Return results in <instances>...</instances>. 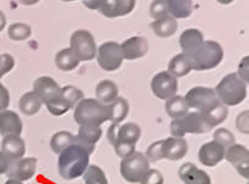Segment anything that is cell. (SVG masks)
<instances>
[{"label": "cell", "mask_w": 249, "mask_h": 184, "mask_svg": "<svg viewBox=\"0 0 249 184\" xmlns=\"http://www.w3.org/2000/svg\"><path fill=\"white\" fill-rule=\"evenodd\" d=\"M89 156L90 155L82 147L73 143L59 155V174L66 181H72L83 176L87 167L89 166Z\"/></svg>", "instance_id": "cell-1"}, {"label": "cell", "mask_w": 249, "mask_h": 184, "mask_svg": "<svg viewBox=\"0 0 249 184\" xmlns=\"http://www.w3.org/2000/svg\"><path fill=\"white\" fill-rule=\"evenodd\" d=\"M73 118L78 126L100 127L103 123L109 121L107 105L102 104L93 98H83L76 105Z\"/></svg>", "instance_id": "cell-2"}, {"label": "cell", "mask_w": 249, "mask_h": 184, "mask_svg": "<svg viewBox=\"0 0 249 184\" xmlns=\"http://www.w3.org/2000/svg\"><path fill=\"white\" fill-rule=\"evenodd\" d=\"M186 56L190 60L192 70L207 71L215 68L221 64L224 59V49L220 43L215 40H204L199 48Z\"/></svg>", "instance_id": "cell-3"}, {"label": "cell", "mask_w": 249, "mask_h": 184, "mask_svg": "<svg viewBox=\"0 0 249 184\" xmlns=\"http://www.w3.org/2000/svg\"><path fill=\"white\" fill-rule=\"evenodd\" d=\"M220 102L225 106H236L244 101L247 97V84L236 72L225 76L215 88Z\"/></svg>", "instance_id": "cell-4"}, {"label": "cell", "mask_w": 249, "mask_h": 184, "mask_svg": "<svg viewBox=\"0 0 249 184\" xmlns=\"http://www.w3.org/2000/svg\"><path fill=\"white\" fill-rule=\"evenodd\" d=\"M212 130L213 128L210 127L205 117L197 111L188 112L181 118L174 119L170 125V131L172 137L175 138H183L187 133L204 134Z\"/></svg>", "instance_id": "cell-5"}, {"label": "cell", "mask_w": 249, "mask_h": 184, "mask_svg": "<svg viewBox=\"0 0 249 184\" xmlns=\"http://www.w3.org/2000/svg\"><path fill=\"white\" fill-rule=\"evenodd\" d=\"M188 109H195L203 116L209 114L210 111L219 106L220 102L216 93L213 88L208 87H195L184 97Z\"/></svg>", "instance_id": "cell-6"}, {"label": "cell", "mask_w": 249, "mask_h": 184, "mask_svg": "<svg viewBox=\"0 0 249 184\" xmlns=\"http://www.w3.org/2000/svg\"><path fill=\"white\" fill-rule=\"evenodd\" d=\"M149 169L150 162L144 154L138 151L124 157L120 164L121 176L128 183H140Z\"/></svg>", "instance_id": "cell-7"}, {"label": "cell", "mask_w": 249, "mask_h": 184, "mask_svg": "<svg viewBox=\"0 0 249 184\" xmlns=\"http://www.w3.org/2000/svg\"><path fill=\"white\" fill-rule=\"evenodd\" d=\"M70 49L81 61H90L97 55V44L92 33L87 30H77L70 37Z\"/></svg>", "instance_id": "cell-8"}, {"label": "cell", "mask_w": 249, "mask_h": 184, "mask_svg": "<svg viewBox=\"0 0 249 184\" xmlns=\"http://www.w3.org/2000/svg\"><path fill=\"white\" fill-rule=\"evenodd\" d=\"M83 98H85V94L82 90L78 89L75 85H66L61 88L56 101L47 105V109L54 116H61V115H65L69 110L75 107Z\"/></svg>", "instance_id": "cell-9"}, {"label": "cell", "mask_w": 249, "mask_h": 184, "mask_svg": "<svg viewBox=\"0 0 249 184\" xmlns=\"http://www.w3.org/2000/svg\"><path fill=\"white\" fill-rule=\"evenodd\" d=\"M98 65L105 71L119 70L124 63L121 47L116 42H105L97 49Z\"/></svg>", "instance_id": "cell-10"}, {"label": "cell", "mask_w": 249, "mask_h": 184, "mask_svg": "<svg viewBox=\"0 0 249 184\" xmlns=\"http://www.w3.org/2000/svg\"><path fill=\"white\" fill-rule=\"evenodd\" d=\"M141 135H142V130L137 123H133V122H127L122 126L112 123L107 133V140L112 147L116 143H127V144L136 145Z\"/></svg>", "instance_id": "cell-11"}, {"label": "cell", "mask_w": 249, "mask_h": 184, "mask_svg": "<svg viewBox=\"0 0 249 184\" xmlns=\"http://www.w3.org/2000/svg\"><path fill=\"white\" fill-rule=\"evenodd\" d=\"M150 87L155 97L161 100H169L176 95L178 82H177V78L170 75L167 71H161L153 77Z\"/></svg>", "instance_id": "cell-12"}, {"label": "cell", "mask_w": 249, "mask_h": 184, "mask_svg": "<svg viewBox=\"0 0 249 184\" xmlns=\"http://www.w3.org/2000/svg\"><path fill=\"white\" fill-rule=\"evenodd\" d=\"M60 90L61 88L56 81L49 76L38 77L33 83V92L37 94L42 104L45 105H50L56 101L60 95Z\"/></svg>", "instance_id": "cell-13"}, {"label": "cell", "mask_w": 249, "mask_h": 184, "mask_svg": "<svg viewBox=\"0 0 249 184\" xmlns=\"http://www.w3.org/2000/svg\"><path fill=\"white\" fill-rule=\"evenodd\" d=\"M37 159L36 157H22L18 160H11L6 176L9 179H16L20 182L30 181L37 171Z\"/></svg>", "instance_id": "cell-14"}, {"label": "cell", "mask_w": 249, "mask_h": 184, "mask_svg": "<svg viewBox=\"0 0 249 184\" xmlns=\"http://www.w3.org/2000/svg\"><path fill=\"white\" fill-rule=\"evenodd\" d=\"M225 159L243 178H249V151L244 145L233 144L225 151Z\"/></svg>", "instance_id": "cell-15"}, {"label": "cell", "mask_w": 249, "mask_h": 184, "mask_svg": "<svg viewBox=\"0 0 249 184\" xmlns=\"http://www.w3.org/2000/svg\"><path fill=\"white\" fill-rule=\"evenodd\" d=\"M135 6V0H102L98 11L105 17L116 18L131 14Z\"/></svg>", "instance_id": "cell-16"}, {"label": "cell", "mask_w": 249, "mask_h": 184, "mask_svg": "<svg viewBox=\"0 0 249 184\" xmlns=\"http://www.w3.org/2000/svg\"><path fill=\"white\" fill-rule=\"evenodd\" d=\"M188 151V143L184 138L170 137L161 140L162 159L177 161L186 156Z\"/></svg>", "instance_id": "cell-17"}, {"label": "cell", "mask_w": 249, "mask_h": 184, "mask_svg": "<svg viewBox=\"0 0 249 184\" xmlns=\"http://www.w3.org/2000/svg\"><path fill=\"white\" fill-rule=\"evenodd\" d=\"M225 151L226 149L222 145H220L215 140H212L200 147L198 159H199L200 164L204 166L214 167L225 159Z\"/></svg>", "instance_id": "cell-18"}, {"label": "cell", "mask_w": 249, "mask_h": 184, "mask_svg": "<svg viewBox=\"0 0 249 184\" xmlns=\"http://www.w3.org/2000/svg\"><path fill=\"white\" fill-rule=\"evenodd\" d=\"M121 52L124 60H137L145 56L149 50V44L144 37H131L124 40L121 45Z\"/></svg>", "instance_id": "cell-19"}, {"label": "cell", "mask_w": 249, "mask_h": 184, "mask_svg": "<svg viewBox=\"0 0 249 184\" xmlns=\"http://www.w3.org/2000/svg\"><path fill=\"white\" fill-rule=\"evenodd\" d=\"M178 177L184 184H212L209 174L192 162H186L179 167Z\"/></svg>", "instance_id": "cell-20"}, {"label": "cell", "mask_w": 249, "mask_h": 184, "mask_svg": "<svg viewBox=\"0 0 249 184\" xmlns=\"http://www.w3.org/2000/svg\"><path fill=\"white\" fill-rule=\"evenodd\" d=\"M103 131L100 127H88L81 126L77 135H75V144L82 147L88 154H92L95 149V144L102 138Z\"/></svg>", "instance_id": "cell-21"}, {"label": "cell", "mask_w": 249, "mask_h": 184, "mask_svg": "<svg viewBox=\"0 0 249 184\" xmlns=\"http://www.w3.org/2000/svg\"><path fill=\"white\" fill-rule=\"evenodd\" d=\"M22 130V121L16 112L10 111V110L0 112V134L3 137H8V135L20 137Z\"/></svg>", "instance_id": "cell-22"}, {"label": "cell", "mask_w": 249, "mask_h": 184, "mask_svg": "<svg viewBox=\"0 0 249 184\" xmlns=\"http://www.w3.org/2000/svg\"><path fill=\"white\" fill-rule=\"evenodd\" d=\"M1 152L11 160L22 159L26 154L25 140L18 135H8L1 142Z\"/></svg>", "instance_id": "cell-23"}, {"label": "cell", "mask_w": 249, "mask_h": 184, "mask_svg": "<svg viewBox=\"0 0 249 184\" xmlns=\"http://www.w3.org/2000/svg\"><path fill=\"white\" fill-rule=\"evenodd\" d=\"M204 43V35L199 30L188 28L179 35V47L183 54H191Z\"/></svg>", "instance_id": "cell-24"}, {"label": "cell", "mask_w": 249, "mask_h": 184, "mask_svg": "<svg viewBox=\"0 0 249 184\" xmlns=\"http://www.w3.org/2000/svg\"><path fill=\"white\" fill-rule=\"evenodd\" d=\"M95 97L102 104L109 105L119 97V88L112 81L104 80L95 87Z\"/></svg>", "instance_id": "cell-25"}, {"label": "cell", "mask_w": 249, "mask_h": 184, "mask_svg": "<svg viewBox=\"0 0 249 184\" xmlns=\"http://www.w3.org/2000/svg\"><path fill=\"white\" fill-rule=\"evenodd\" d=\"M167 14L171 17L187 18L193 13V3L190 0H166Z\"/></svg>", "instance_id": "cell-26"}, {"label": "cell", "mask_w": 249, "mask_h": 184, "mask_svg": "<svg viewBox=\"0 0 249 184\" xmlns=\"http://www.w3.org/2000/svg\"><path fill=\"white\" fill-rule=\"evenodd\" d=\"M150 27H152L153 32L155 33V35L161 38H167L171 37L176 33L177 31V21L174 17H171L170 15L164 16L161 18H158L154 20L150 23Z\"/></svg>", "instance_id": "cell-27"}, {"label": "cell", "mask_w": 249, "mask_h": 184, "mask_svg": "<svg viewBox=\"0 0 249 184\" xmlns=\"http://www.w3.org/2000/svg\"><path fill=\"white\" fill-rule=\"evenodd\" d=\"M128 111H130V105H128L127 100L122 97H117L111 104L107 105L109 121L116 123V125H119L120 122L127 117Z\"/></svg>", "instance_id": "cell-28"}, {"label": "cell", "mask_w": 249, "mask_h": 184, "mask_svg": "<svg viewBox=\"0 0 249 184\" xmlns=\"http://www.w3.org/2000/svg\"><path fill=\"white\" fill-rule=\"evenodd\" d=\"M55 65L64 72H70L80 65V60L76 57L70 48H65L57 51V54L55 55Z\"/></svg>", "instance_id": "cell-29"}, {"label": "cell", "mask_w": 249, "mask_h": 184, "mask_svg": "<svg viewBox=\"0 0 249 184\" xmlns=\"http://www.w3.org/2000/svg\"><path fill=\"white\" fill-rule=\"evenodd\" d=\"M191 71H192V66H191L190 60H188V57L183 52L175 55L169 61V70H167V72L174 76L175 78L183 77V76L188 75Z\"/></svg>", "instance_id": "cell-30"}, {"label": "cell", "mask_w": 249, "mask_h": 184, "mask_svg": "<svg viewBox=\"0 0 249 184\" xmlns=\"http://www.w3.org/2000/svg\"><path fill=\"white\" fill-rule=\"evenodd\" d=\"M165 110L166 114L171 117L172 119L181 118L184 115L188 114V106L186 104L184 97H179V95H175L171 99H169L165 104Z\"/></svg>", "instance_id": "cell-31"}, {"label": "cell", "mask_w": 249, "mask_h": 184, "mask_svg": "<svg viewBox=\"0 0 249 184\" xmlns=\"http://www.w3.org/2000/svg\"><path fill=\"white\" fill-rule=\"evenodd\" d=\"M18 107L22 111V114L27 115V116H32V115H36L39 111L40 107H42V101H40V99L35 92H27L21 97Z\"/></svg>", "instance_id": "cell-32"}, {"label": "cell", "mask_w": 249, "mask_h": 184, "mask_svg": "<svg viewBox=\"0 0 249 184\" xmlns=\"http://www.w3.org/2000/svg\"><path fill=\"white\" fill-rule=\"evenodd\" d=\"M75 142V135L68 131H61V132L55 133L50 139V148L55 154L60 155L66 148L73 144Z\"/></svg>", "instance_id": "cell-33"}, {"label": "cell", "mask_w": 249, "mask_h": 184, "mask_svg": "<svg viewBox=\"0 0 249 184\" xmlns=\"http://www.w3.org/2000/svg\"><path fill=\"white\" fill-rule=\"evenodd\" d=\"M85 184H109L104 171L97 165H89L83 173Z\"/></svg>", "instance_id": "cell-34"}, {"label": "cell", "mask_w": 249, "mask_h": 184, "mask_svg": "<svg viewBox=\"0 0 249 184\" xmlns=\"http://www.w3.org/2000/svg\"><path fill=\"white\" fill-rule=\"evenodd\" d=\"M8 34L11 40L21 42V40H26L27 38H30V35L32 34V28L27 23L16 22L9 27Z\"/></svg>", "instance_id": "cell-35"}, {"label": "cell", "mask_w": 249, "mask_h": 184, "mask_svg": "<svg viewBox=\"0 0 249 184\" xmlns=\"http://www.w3.org/2000/svg\"><path fill=\"white\" fill-rule=\"evenodd\" d=\"M229 116V109L227 106H225L224 104H220L219 106L215 107L213 111H210L209 114L205 115V119L208 121V123L210 125V127L215 128L216 126L221 125L222 122L227 118Z\"/></svg>", "instance_id": "cell-36"}, {"label": "cell", "mask_w": 249, "mask_h": 184, "mask_svg": "<svg viewBox=\"0 0 249 184\" xmlns=\"http://www.w3.org/2000/svg\"><path fill=\"white\" fill-rule=\"evenodd\" d=\"M214 140L227 149L234 144V135L226 128H217L214 132Z\"/></svg>", "instance_id": "cell-37"}, {"label": "cell", "mask_w": 249, "mask_h": 184, "mask_svg": "<svg viewBox=\"0 0 249 184\" xmlns=\"http://www.w3.org/2000/svg\"><path fill=\"white\" fill-rule=\"evenodd\" d=\"M167 8H166V0H155L150 5V16L154 20L161 18L164 16H167Z\"/></svg>", "instance_id": "cell-38"}, {"label": "cell", "mask_w": 249, "mask_h": 184, "mask_svg": "<svg viewBox=\"0 0 249 184\" xmlns=\"http://www.w3.org/2000/svg\"><path fill=\"white\" fill-rule=\"evenodd\" d=\"M141 184H164V176L159 169L150 168L149 171L145 173L142 181L140 182Z\"/></svg>", "instance_id": "cell-39"}, {"label": "cell", "mask_w": 249, "mask_h": 184, "mask_svg": "<svg viewBox=\"0 0 249 184\" xmlns=\"http://www.w3.org/2000/svg\"><path fill=\"white\" fill-rule=\"evenodd\" d=\"M145 157H147L149 162H157L159 160H162L161 140H158V142L153 143L152 145L148 147L147 152H145Z\"/></svg>", "instance_id": "cell-40"}, {"label": "cell", "mask_w": 249, "mask_h": 184, "mask_svg": "<svg viewBox=\"0 0 249 184\" xmlns=\"http://www.w3.org/2000/svg\"><path fill=\"white\" fill-rule=\"evenodd\" d=\"M15 66V60L10 54L0 55V78L10 72Z\"/></svg>", "instance_id": "cell-41"}, {"label": "cell", "mask_w": 249, "mask_h": 184, "mask_svg": "<svg viewBox=\"0 0 249 184\" xmlns=\"http://www.w3.org/2000/svg\"><path fill=\"white\" fill-rule=\"evenodd\" d=\"M238 77L243 81L246 84L249 82V56H244L238 65V72H236Z\"/></svg>", "instance_id": "cell-42"}, {"label": "cell", "mask_w": 249, "mask_h": 184, "mask_svg": "<svg viewBox=\"0 0 249 184\" xmlns=\"http://www.w3.org/2000/svg\"><path fill=\"white\" fill-rule=\"evenodd\" d=\"M9 104H10V94L8 88L3 85V83H0V112L5 111Z\"/></svg>", "instance_id": "cell-43"}, {"label": "cell", "mask_w": 249, "mask_h": 184, "mask_svg": "<svg viewBox=\"0 0 249 184\" xmlns=\"http://www.w3.org/2000/svg\"><path fill=\"white\" fill-rule=\"evenodd\" d=\"M236 126L242 133L244 134H248V110L243 111L242 114H239V116L236 119Z\"/></svg>", "instance_id": "cell-44"}, {"label": "cell", "mask_w": 249, "mask_h": 184, "mask_svg": "<svg viewBox=\"0 0 249 184\" xmlns=\"http://www.w3.org/2000/svg\"><path fill=\"white\" fill-rule=\"evenodd\" d=\"M11 159H9L4 152L0 151V174H5L10 167Z\"/></svg>", "instance_id": "cell-45"}, {"label": "cell", "mask_w": 249, "mask_h": 184, "mask_svg": "<svg viewBox=\"0 0 249 184\" xmlns=\"http://www.w3.org/2000/svg\"><path fill=\"white\" fill-rule=\"evenodd\" d=\"M100 3H102V0H93V1H88V0H86V1H83V4H85L87 8L92 9V10H99Z\"/></svg>", "instance_id": "cell-46"}, {"label": "cell", "mask_w": 249, "mask_h": 184, "mask_svg": "<svg viewBox=\"0 0 249 184\" xmlns=\"http://www.w3.org/2000/svg\"><path fill=\"white\" fill-rule=\"evenodd\" d=\"M6 26V17L5 15H4V13L1 10H0V32L5 28Z\"/></svg>", "instance_id": "cell-47"}, {"label": "cell", "mask_w": 249, "mask_h": 184, "mask_svg": "<svg viewBox=\"0 0 249 184\" xmlns=\"http://www.w3.org/2000/svg\"><path fill=\"white\" fill-rule=\"evenodd\" d=\"M5 184H23V182L16 181V179H8V181L5 182Z\"/></svg>", "instance_id": "cell-48"}]
</instances>
